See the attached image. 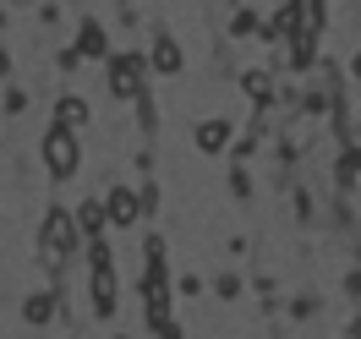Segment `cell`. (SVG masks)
Instances as JSON below:
<instances>
[{
  "label": "cell",
  "instance_id": "cell-1",
  "mask_svg": "<svg viewBox=\"0 0 361 339\" xmlns=\"http://www.w3.org/2000/svg\"><path fill=\"white\" fill-rule=\"evenodd\" d=\"M44 164L55 170V175H71V170H77V132L49 126V137H44Z\"/></svg>",
  "mask_w": 361,
  "mask_h": 339
},
{
  "label": "cell",
  "instance_id": "cell-2",
  "mask_svg": "<svg viewBox=\"0 0 361 339\" xmlns=\"http://www.w3.org/2000/svg\"><path fill=\"white\" fill-rule=\"evenodd\" d=\"M137 82H142V66H137V55H115V66H110V88L121 93V99H132Z\"/></svg>",
  "mask_w": 361,
  "mask_h": 339
},
{
  "label": "cell",
  "instance_id": "cell-3",
  "mask_svg": "<svg viewBox=\"0 0 361 339\" xmlns=\"http://www.w3.org/2000/svg\"><path fill=\"white\" fill-rule=\"evenodd\" d=\"M110 219L115 225H132L137 219V197L132 192H110Z\"/></svg>",
  "mask_w": 361,
  "mask_h": 339
},
{
  "label": "cell",
  "instance_id": "cell-4",
  "mask_svg": "<svg viewBox=\"0 0 361 339\" xmlns=\"http://www.w3.org/2000/svg\"><path fill=\"white\" fill-rule=\"evenodd\" d=\"M197 142H203L208 154H219V148H225V142H230V126H225V121H208L203 132H197Z\"/></svg>",
  "mask_w": 361,
  "mask_h": 339
},
{
  "label": "cell",
  "instance_id": "cell-5",
  "mask_svg": "<svg viewBox=\"0 0 361 339\" xmlns=\"http://www.w3.org/2000/svg\"><path fill=\"white\" fill-rule=\"evenodd\" d=\"M154 66H159V71H180V44H176V39H159Z\"/></svg>",
  "mask_w": 361,
  "mask_h": 339
},
{
  "label": "cell",
  "instance_id": "cell-6",
  "mask_svg": "<svg viewBox=\"0 0 361 339\" xmlns=\"http://www.w3.org/2000/svg\"><path fill=\"white\" fill-rule=\"evenodd\" d=\"M77 121H88V110H82V99H61V121H55V126H77Z\"/></svg>",
  "mask_w": 361,
  "mask_h": 339
},
{
  "label": "cell",
  "instance_id": "cell-7",
  "mask_svg": "<svg viewBox=\"0 0 361 339\" xmlns=\"http://www.w3.org/2000/svg\"><path fill=\"white\" fill-rule=\"evenodd\" d=\"M27 317H33V323H44V317H49V295H33V301H27Z\"/></svg>",
  "mask_w": 361,
  "mask_h": 339
},
{
  "label": "cell",
  "instance_id": "cell-8",
  "mask_svg": "<svg viewBox=\"0 0 361 339\" xmlns=\"http://www.w3.org/2000/svg\"><path fill=\"white\" fill-rule=\"evenodd\" d=\"M356 71H361V55H356Z\"/></svg>",
  "mask_w": 361,
  "mask_h": 339
}]
</instances>
